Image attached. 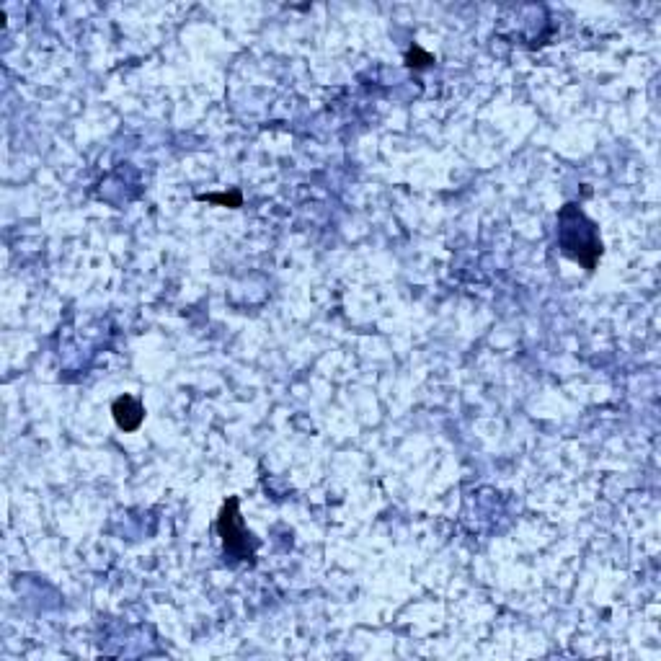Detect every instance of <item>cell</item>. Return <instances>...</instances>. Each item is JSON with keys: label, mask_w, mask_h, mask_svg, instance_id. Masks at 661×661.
<instances>
[{"label": "cell", "mask_w": 661, "mask_h": 661, "mask_svg": "<svg viewBox=\"0 0 661 661\" xmlns=\"http://www.w3.org/2000/svg\"><path fill=\"white\" fill-rule=\"evenodd\" d=\"M112 414L122 432H137L145 421V406L140 403V398L124 393V396H119L117 401H114Z\"/></svg>", "instance_id": "3957f363"}, {"label": "cell", "mask_w": 661, "mask_h": 661, "mask_svg": "<svg viewBox=\"0 0 661 661\" xmlns=\"http://www.w3.org/2000/svg\"><path fill=\"white\" fill-rule=\"evenodd\" d=\"M199 199H202V202L223 204V207H233V210H238V207L243 204V194L238 192V189H233V192H225V194H199Z\"/></svg>", "instance_id": "277c9868"}, {"label": "cell", "mask_w": 661, "mask_h": 661, "mask_svg": "<svg viewBox=\"0 0 661 661\" xmlns=\"http://www.w3.org/2000/svg\"><path fill=\"white\" fill-rule=\"evenodd\" d=\"M558 248L566 259L594 272L602 259L600 228L576 202L563 204L558 210Z\"/></svg>", "instance_id": "6da1fadb"}, {"label": "cell", "mask_w": 661, "mask_h": 661, "mask_svg": "<svg viewBox=\"0 0 661 661\" xmlns=\"http://www.w3.org/2000/svg\"><path fill=\"white\" fill-rule=\"evenodd\" d=\"M217 532L223 538V548L233 561H251L254 558L256 543L251 540V532L246 530L241 517V501L238 496H230L223 504V512L217 519Z\"/></svg>", "instance_id": "7a4b0ae2"}]
</instances>
